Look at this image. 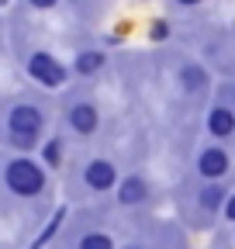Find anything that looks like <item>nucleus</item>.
<instances>
[{
	"label": "nucleus",
	"instance_id": "1",
	"mask_svg": "<svg viewBox=\"0 0 235 249\" xmlns=\"http://www.w3.org/2000/svg\"><path fill=\"white\" fill-rule=\"evenodd\" d=\"M7 183H11V191H14V194L32 197V194H38V191H42L45 177H42V170H38L32 160H17V163H11V166H7Z\"/></svg>",
	"mask_w": 235,
	"mask_h": 249
},
{
	"label": "nucleus",
	"instance_id": "2",
	"mask_svg": "<svg viewBox=\"0 0 235 249\" xmlns=\"http://www.w3.org/2000/svg\"><path fill=\"white\" fill-rule=\"evenodd\" d=\"M38 128H42V114L35 111V107H14L11 111V132H14V142L17 145H32L35 142V135H38Z\"/></svg>",
	"mask_w": 235,
	"mask_h": 249
},
{
	"label": "nucleus",
	"instance_id": "3",
	"mask_svg": "<svg viewBox=\"0 0 235 249\" xmlns=\"http://www.w3.org/2000/svg\"><path fill=\"white\" fill-rule=\"evenodd\" d=\"M28 70H32V76H35V80H42L45 87H59V83H63V76H66V73H63V66H59L52 55H42V52L32 59V66H28Z\"/></svg>",
	"mask_w": 235,
	"mask_h": 249
},
{
	"label": "nucleus",
	"instance_id": "4",
	"mask_svg": "<svg viewBox=\"0 0 235 249\" xmlns=\"http://www.w3.org/2000/svg\"><path fill=\"white\" fill-rule=\"evenodd\" d=\"M86 183H90L94 191H107V187L114 183V166L104 163V160L90 163V166H86Z\"/></svg>",
	"mask_w": 235,
	"mask_h": 249
},
{
	"label": "nucleus",
	"instance_id": "5",
	"mask_svg": "<svg viewBox=\"0 0 235 249\" xmlns=\"http://www.w3.org/2000/svg\"><path fill=\"white\" fill-rule=\"evenodd\" d=\"M69 121H73V128H76V132L86 135V132H94V128H97V111H94L90 104H76V107L69 111Z\"/></svg>",
	"mask_w": 235,
	"mask_h": 249
},
{
	"label": "nucleus",
	"instance_id": "6",
	"mask_svg": "<svg viewBox=\"0 0 235 249\" xmlns=\"http://www.w3.org/2000/svg\"><path fill=\"white\" fill-rule=\"evenodd\" d=\"M225 170H228V156L221 149H208L201 156V173L204 177H221Z\"/></svg>",
	"mask_w": 235,
	"mask_h": 249
},
{
	"label": "nucleus",
	"instance_id": "7",
	"mask_svg": "<svg viewBox=\"0 0 235 249\" xmlns=\"http://www.w3.org/2000/svg\"><path fill=\"white\" fill-rule=\"evenodd\" d=\"M232 128H235L232 111H228V107H218V111L211 114V132H215L218 139H228V135H232Z\"/></svg>",
	"mask_w": 235,
	"mask_h": 249
},
{
	"label": "nucleus",
	"instance_id": "8",
	"mask_svg": "<svg viewBox=\"0 0 235 249\" xmlns=\"http://www.w3.org/2000/svg\"><path fill=\"white\" fill-rule=\"evenodd\" d=\"M118 197H121V204H138V201L145 197V183L135 180V177L125 180V183H121V194H118Z\"/></svg>",
	"mask_w": 235,
	"mask_h": 249
},
{
	"label": "nucleus",
	"instance_id": "9",
	"mask_svg": "<svg viewBox=\"0 0 235 249\" xmlns=\"http://www.w3.org/2000/svg\"><path fill=\"white\" fill-rule=\"evenodd\" d=\"M101 66H104V55H101V52H83V55L76 59V70H80V73H86V76L97 73Z\"/></svg>",
	"mask_w": 235,
	"mask_h": 249
},
{
	"label": "nucleus",
	"instance_id": "10",
	"mask_svg": "<svg viewBox=\"0 0 235 249\" xmlns=\"http://www.w3.org/2000/svg\"><path fill=\"white\" fill-rule=\"evenodd\" d=\"M180 80H184V87H187V90H197V87H204V83H208L204 70H197V66H187V70L180 73Z\"/></svg>",
	"mask_w": 235,
	"mask_h": 249
},
{
	"label": "nucleus",
	"instance_id": "11",
	"mask_svg": "<svg viewBox=\"0 0 235 249\" xmlns=\"http://www.w3.org/2000/svg\"><path fill=\"white\" fill-rule=\"evenodd\" d=\"M221 197H225V191H221V187H204L201 204H204V208H218V204H221Z\"/></svg>",
	"mask_w": 235,
	"mask_h": 249
},
{
	"label": "nucleus",
	"instance_id": "12",
	"mask_svg": "<svg viewBox=\"0 0 235 249\" xmlns=\"http://www.w3.org/2000/svg\"><path fill=\"white\" fill-rule=\"evenodd\" d=\"M80 249H111V239L107 235H86L80 242Z\"/></svg>",
	"mask_w": 235,
	"mask_h": 249
},
{
	"label": "nucleus",
	"instance_id": "13",
	"mask_svg": "<svg viewBox=\"0 0 235 249\" xmlns=\"http://www.w3.org/2000/svg\"><path fill=\"white\" fill-rule=\"evenodd\" d=\"M32 4H35V7H52L55 0H32Z\"/></svg>",
	"mask_w": 235,
	"mask_h": 249
},
{
	"label": "nucleus",
	"instance_id": "14",
	"mask_svg": "<svg viewBox=\"0 0 235 249\" xmlns=\"http://www.w3.org/2000/svg\"><path fill=\"white\" fill-rule=\"evenodd\" d=\"M180 4H197V0H180Z\"/></svg>",
	"mask_w": 235,
	"mask_h": 249
}]
</instances>
